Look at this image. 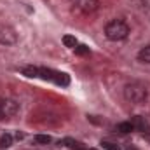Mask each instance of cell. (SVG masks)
Wrapping results in <instances>:
<instances>
[{"mask_svg": "<svg viewBox=\"0 0 150 150\" xmlns=\"http://www.w3.org/2000/svg\"><path fill=\"white\" fill-rule=\"evenodd\" d=\"M124 98L129 101V103H134V105H142L147 101L149 98V89L142 84V82H129L124 86Z\"/></svg>", "mask_w": 150, "mask_h": 150, "instance_id": "1", "label": "cell"}, {"mask_svg": "<svg viewBox=\"0 0 150 150\" xmlns=\"http://www.w3.org/2000/svg\"><path fill=\"white\" fill-rule=\"evenodd\" d=\"M129 35V26L122 19H113L105 26V37L112 42H119Z\"/></svg>", "mask_w": 150, "mask_h": 150, "instance_id": "2", "label": "cell"}, {"mask_svg": "<svg viewBox=\"0 0 150 150\" xmlns=\"http://www.w3.org/2000/svg\"><path fill=\"white\" fill-rule=\"evenodd\" d=\"M38 77L44 79V80H49V82H54L58 86H68L70 84V77L63 72H56V70H51V68H44V67H38Z\"/></svg>", "mask_w": 150, "mask_h": 150, "instance_id": "3", "label": "cell"}, {"mask_svg": "<svg viewBox=\"0 0 150 150\" xmlns=\"http://www.w3.org/2000/svg\"><path fill=\"white\" fill-rule=\"evenodd\" d=\"M18 42V35L11 26H2L0 28V44L2 45H12Z\"/></svg>", "mask_w": 150, "mask_h": 150, "instance_id": "4", "label": "cell"}, {"mask_svg": "<svg viewBox=\"0 0 150 150\" xmlns=\"http://www.w3.org/2000/svg\"><path fill=\"white\" fill-rule=\"evenodd\" d=\"M131 124H133V127H134V131H140V133H150V122L143 117V115H134V117H131V120H129Z\"/></svg>", "mask_w": 150, "mask_h": 150, "instance_id": "5", "label": "cell"}, {"mask_svg": "<svg viewBox=\"0 0 150 150\" xmlns=\"http://www.w3.org/2000/svg\"><path fill=\"white\" fill-rule=\"evenodd\" d=\"M77 5L82 12H93V11L98 9L100 2L98 0H77Z\"/></svg>", "mask_w": 150, "mask_h": 150, "instance_id": "6", "label": "cell"}, {"mask_svg": "<svg viewBox=\"0 0 150 150\" xmlns=\"http://www.w3.org/2000/svg\"><path fill=\"white\" fill-rule=\"evenodd\" d=\"M0 107H2V110H4V115H5V117H11V115L18 113V110H19V105H18L16 101H12V100H5Z\"/></svg>", "mask_w": 150, "mask_h": 150, "instance_id": "7", "label": "cell"}, {"mask_svg": "<svg viewBox=\"0 0 150 150\" xmlns=\"http://www.w3.org/2000/svg\"><path fill=\"white\" fill-rule=\"evenodd\" d=\"M115 129H117V133H120V134H127V133L134 131V127H133L131 122H119Z\"/></svg>", "mask_w": 150, "mask_h": 150, "instance_id": "8", "label": "cell"}, {"mask_svg": "<svg viewBox=\"0 0 150 150\" xmlns=\"http://www.w3.org/2000/svg\"><path fill=\"white\" fill-rule=\"evenodd\" d=\"M21 74L25 77H30V79H37L38 77V67H25L21 70Z\"/></svg>", "mask_w": 150, "mask_h": 150, "instance_id": "9", "label": "cell"}, {"mask_svg": "<svg viewBox=\"0 0 150 150\" xmlns=\"http://www.w3.org/2000/svg\"><path fill=\"white\" fill-rule=\"evenodd\" d=\"M138 59L142 63H150V45H145L140 52H138Z\"/></svg>", "mask_w": 150, "mask_h": 150, "instance_id": "10", "label": "cell"}, {"mask_svg": "<svg viewBox=\"0 0 150 150\" xmlns=\"http://www.w3.org/2000/svg\"><path fill=\"white\" fill-rule=\"evenodd\" d=\"M59 145H61V147H68V149H77V147H80V143H77L74 138H63V140H59Z\"/></svg>", "mask_w": 150, "mask_h": 150, "instance_id": "11", "label": "cell"}, {"mask_svg": "<svg viewBox=\"0 0 150 150\" xmlns=\"http://www.w3.org/2000/svg\"><path fill=\"white\" fill-rule=\"evenodd\" d=\"M11 145H12V136L9 133L2 134V138H0V149H9Z\"/></svg>", "mask_w": 150, "mask_h": 150, "instance_id": "12", "label": "cell"}, {"mask_svg": "<svg viewBox=\"0 0 150 150\" xmlns=\"http://www.w3.org/2000/svg\"><path fill=\"white\" fill-rule=\"evenodd\" d=\"M63 44H65V47H70V49H75L77 47V38L74 37V35H65L63 37Z\"/></svg>", "mask_w": 150, "mask_h": 150, "instance_id": "13", "label": "cell"}, {"mask_svg": "<svg viewBox=\"0 0 150 150\" xmlns=\"http://www.w3.org/2000/svg\"><path fill=\"white\" fill-rule=\"evenodd\" d=\"M33 140H35V143H38V145H47V143L52 142V138L49 134H35Z\"/></svg>", "mask_w": 150, "mask_h": 150, "instance_id": "14", "label": "cell"}, {"mask_svg": "<svg viewBox=\"0 0 150 150\" xmlns=\"http://www.w3.org/2000/svg\"><path fill=\"white\" fill-rule=\"evenodd\" d=\"M75 54H79V56H86V54H89V47L86 45V44H77V47L74 49Z\"/></svg>", "mask_w": 150, "mask_h": 150, "instance_id": "15", "label": "cell"}, {"mask_svg": "<svg viewBox=\"0 0 150 150\" xmlns=\"http://www.w3.org/2000/svg\"><path fill=\"white\" fill-rule=\"evenodd\" d=\"M100 145H101V149L103 150H120V147H119L117 143H113V142H107V140H103Z\"/></svg>", "mask_w": 150, "mask_h": 150, "instance_id": "16", "label": "cell"}, {"mask_svg": "<svg viewBox=\"0 0 150 150\" xmlns=\"http://www.w3.org/2000/svg\"><path fill=\"white\" fill-rule=\"evenodd\" d=\"M142 5H143L145 9H150V0H142Z\"/></svg>", "mask_w": 150, "mask_h": 150, "instance_id": "17", "label": "cell"}, {"mask_svg": "<svg viewBox=\"0 0 150 150\" xmlns=\"http://www.w3.org/2000/svg\"><path fill=\"white\" fill-rule=\"evenodd\" d=\"M14 138H16V140H23V138H25V134H23V133H19V131H18V133H16V134H14Z\"/></svg>", "mask_w": 150, "mask_h": 150, "instance_id": "18", "label": "cell"}, {"mask_svg": "<svg viewBox=\"0 0 150 150\" xmlns=\"http://www.w3.org/2000/svg\"><path fill=\"white\" fill-rule=\"evenodd\" d=\"M126 150H138V149H136L134 145H129V147H127V149H126Z\"/></svg>", "mask_w": 150, "mask_h": 150, "instance_id": "19", "label": "cell"}, {"mask_svg": "<svg viewBox=\"0 0 150 150\" xmlns=\"http://www.w3.org/2000/svg\"><path fill=\"white\" fill-rule=\"evenodd\" d=\"M4 117H5V115H4V110H2V107H0V120H2Z\"/></svg>", "mask_w": 150, "mask_h": 150, "instance_id": "20", "label": "cell"}, {"mask_svg": "<svg viewBox=\"0 0 150 150\" xmlns=\"http://www.w3.org/2000/svg\"><path fill=\"white\" fill-rule=\"evenodd\" d=\"M149 140H150V136H149Z\"/></svg>", "mask_w": 150, "mask_h": 150, "instance_id": "21", "label": "cell"}, {"mask_svg": "<svg viewBox=\"0 0 150 150\" xmlns=\"http://www.w3.org/2000/svg\"><path fill=\"white\" fill-rule=\"evenodd\" d=\"M91 150H94V149H91Z\"/></svg>", "mask_w": 150, "mask_h": 150, "instance_id": "22", "label": "cell"}]
</instances>
